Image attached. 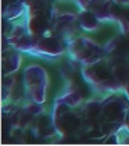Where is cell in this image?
<instances>
[{
  "label": "cell",
  "instance_id": "obj_4",
  "mask_svg": "<svg viewBox=\"0 0 129 146\" xmlns=\"http://www.w3.org/2000/svg\"><path fill=\"white\" fill-rule=\"evenodd\" d=\"M67 54L81 66L93 64L106 57L104 46L99 45L93 39H89L87 36L83 35H78L68 42Z\"/></svg>",
  "mask_w": 129,
  "mask_h": 146
},
{
  "label": "cell",
  "instance_id": "obj_13",
  "mask_svg": "<svg viewBox=\"0 0 129 146\" xmlns=\"http://www.w3.org/2000/svg\"><path fill=\"white\" fill-rule=\"evenodd\" d=\"M3 39V45H1V68H3V75H10V74H15L22 63V56L20 50H17L15 47L7 42L6 38Z\"/></svg>",
  "mask_w": 129,
  "mask_h": 146
},
{
  "label": "cell",
  "instance_id": "obj_11",
  "mask_svg": "<svg viewBox=\"0 0 129 146\" xmlns=\"http://www.w3.org/2000/svg\"><path fill=\"white\" fill-rule=\"evenodd\" d=\"M56 136H58V134L54 125L53 115L47 114L46 111L38 114L29 128L31 141H49Z\"/></svg>",
  "mask_w": 129,
  "mask_h": 146
},
{
  "label": "cell",
  "instance_id": "obj_7",
  "mask_svg": "<svg viewBox=\"0 0 129 146\" xmlns=\"http://www.w3.org/2000/svg\"><path fill=\"white\" fill-rule=\"evenodd\" d=\"M100 100L97 98H89L82 106V125L86 141L100 142L99 136V117H100Z\"/></svg>",
  "mask_w": 129,
  "mask_h": 146
},
{
  "label": "cell",
  "instance_id": "obj_17",
  "mask_svg": "<svg viewBox=\"0 0 129 146\" xmlns=\"http://www.w3.org/2000/svg\"><path fill=\"white\" fill-rule=\"evenodd\" d=\"M122 129H125L126 132H129V115H128V118H126V121H125V125L122 127Z\"/></svg>",
  "mask_w": 129,
  "mask_h": 146
},
{
  "label": "cell",
  "instance_id": "obj_15",
  "mask_svg": "<svg viewBox=\"0 0 129 146\" xmlns=\"http://www.w3.org/2000/svg\"><path fill=\"white\" fill-rule=\"evenodd\" d=\"M76 14H78V24H79L81 31L95 32V31H97V29L100 28L101 21H100V18H99L93 11L81 9Z\"/></svg>",
  "mask_w": 129,
  "mask_h": 146
},
{
  "label": "cell",
  "instance_id": "obj_2",
  "mask_svg": "<svg viewBox=\"0 0 129 146\" xmlns=\"http://www.w3.org/2000/svg\"><path fill=\"white\" fill-rule=\"evenodd\" d=\"M129 115V99L122 92L108 93L100 100V117H99V136L103 142L108 135L117 134L125 125Z\"/></svg>",
  "mask_w": 129,
  "mask_h": 146
},
{
  "label": "cell",
  "instance_id": "obj_6",
  "mask_svg": "<svg viewBox=\"0 0 129 146\" xmlns=\"http://www.w3.org/2000/svg\"><path fill=\"white\" fill-rule=\"evenodd\" d=\"M81 32L79 24H78V14L71 11L60 10L56 6L52 21V34L57 35L58 38L69 42Z\"/></svg>",
  "mask_w": 129,
  "mask_h": 146
},
{
  "label": "cell",
  "instance_id": "obj_5",
  "mask_svg": "<svg viewBox=\"0 0 129 146\" xmlns=\"http://www.w3.org/2000/svg\"><path fill=\"white\" fill-rule=\"evenodd\" d=\"M22 82L28 100L43 104L47 98L49 77L46 70L38 64H31L22 71Z\"/></svg>",
  "mask_w": 129,
  "mask_h": 146
},
{
  "label": "cell",
  "instance_id": "obj_16",
  "mask_svg": "<svg viewBox=\"0 0 129 146\" xmlns=\"http://www.w3.org/2000/svg\"><path fill=\"white\" fill-rule=\"evenodd\" d=\"M115 23L118 24V27L122 34L129 35V7L128 6H122L121 4Z\"/></svg>",
  "mask_w": 129,
  "mask_h": 146
},
{
  "label": "cell",
  "instance_id": "obj_1",
  "mask_svg": "<svg viewBox=\"0 0 129 146\" xmlns=\"http://www.w3.org/2000/svg\"><path fill=\"white\" fill-rule=\"evenodd\" d=\"M86 100L87 99L75 90H64V93L54 100L52 115L60 139H85L82 125V106Z\"/></svg>",
  "mask_w": 129,
  "mask_h": 146
},
{
  "label": "cell",
  "instance_id": "obj_18",
  "mask_svg": "<svg viewBox=\"0 0 129 146\" xmlns=\"http://www.w3.org/2000/svg\"><path fill=\"white\" fill-rule=\"evenodd\" d=\"M115 1L122 4V6H129V0H115Z\"/></svg>",
  "mask_w": 129,
  "mask_h": 146
},
{
  "label": "cell",
  "instance_id": "obj_9",
  "mask_svg": "<svg viewBox=\"0 0 129 146\" xmlns=\"http://www.w3.org/2000/svg\"><path fill=\"white\" fill-rule=\"evenodd\" d=\"M79 9L90 10L101 23H115L121 4L115 0H75Z\"/></svg>",
  "mask_w": 129,
  "mask_h": 146
},
{
  "label": "cell",
  "instance_id": "obj_19",
  "mask_svg": "<svg viewBox=\"0 0 129 146\" xmlns=\"http://www.w3.org/2000/svg\"><path fill=\"white\" fill-rule=\"evenodd\" d=\"M124 93L126 95V98H128V99H129V84H128V85H126V86H125V89H124Z\"/></svg>",
  "mask_w": 129,
  "mask_h": 146
},
{
  "label": "cell",
  "instance_id": "obj_14",
  "mask_svg": "<svg viewBox=\"0 0 129 146\" xmlns=\"http://www.w3.org/2000/svg\"><path fill=\"white\" fill-rule=\"evenodd\" d=\"M25 1L26 0H1L3 3V17L4 18H9V20H18L21 18L22 15H25Z\"/></svg>",
  "mask_w": 129,
  "mask_h": 146
},
{
  "label": "cell",
  "instance_id": "obj_8",
  "mask_svg": "<svg viewBox=\"0 0 129 146\" xmlns=\"http://www.w3.org/2000/svg\"><path fill=\"white\" fill-rule=\"evenodd\" d=\"M33 56L44 57L49 60H57L67 53L68 42L58 38L57 35L49 34L40 39H33Z\"/></svg>",
  "mask_w": 129,
  "mask_h": 146
},
{
  "label": "cell",
  "instance_id": "obj_10",
  "mask_svg": "<svg viewBox=\"0 0 129 146\" xmlns=\"http://www.w3.org/2000/svg\"><path fill=\"white\" fill-rule=\"evenodd\" d=\"M7 39V42L10 43L13 47H15L17 50H20L22 53H28L33 56V36L31 35V32L28 31L25 21L24 23H14V27L10 31V34L7 36H3Z\"/></svg>",
  "mask_w": 129,
  "mask_h": 146
},
{
  "label": "cell",
  "instance_id": "obj_3",
  "mask_svg": "<svg viewBox=\"0 0 129 146\" xmlns=\"http://www.w3.org/2000/svg\"><path fill=\"white\" fill-rule=\"evenodd\" d=\"M82 75L96 93L108 95L124 90L114 75L112 63H110L107 58H103L89 66H82Z\"/></svg>",
  "mask_w": 129,
  "mask_h": 146
},
{
  "label": "cell",
  "instance_id": "obj_12",
  "mask_svg": "<svg viewBox=\"0 0 129 146\" xmlns=\"http://www.w3.org/2000/svg\"><path fill=\"white\" fill-rule=\"evenodd\" d=\"M104 53L110 63L129 60V35L119 32L104 45Z\"/></svg>",
  "mask_w": 129,
  "mask_h": 146
}]
</instances>
